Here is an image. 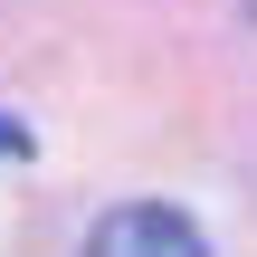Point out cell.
Segmentation results:
<instances>
[{
  "label": "cell",
  "instance_id": "6da1fadb",
  "mask_svg": "<svg viewBox=\"0 0 257 257\" xmlns=\"http://www.w3.org/2000/svg\"><path fill=\"white\" fill-rule=\"evenodd\" d=\"M86 257H210V238H200V219L172 210V200H124V210L86 238Z\"/></svg>",
  "mask_w": 257,
  "mask_h": 257
},
{
  "label": "cell",
  "instance_id": "7a4b0ae2",
  "mask_svg": "<svg viewBox=\"0 0 257 257\" xmlns=\"http://www.w3.org/2000/svg\"><path fill=\"white\" fill-rule=\"evenodd\" d=\"M0 153H29V124H10V114H0Z\"/></svg>",
  "mask_w": 257,
  "mask_h": 257
}]
</instances>
